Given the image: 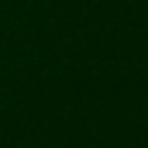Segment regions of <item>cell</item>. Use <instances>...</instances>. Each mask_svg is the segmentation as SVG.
<instances>
[]
</instances>
